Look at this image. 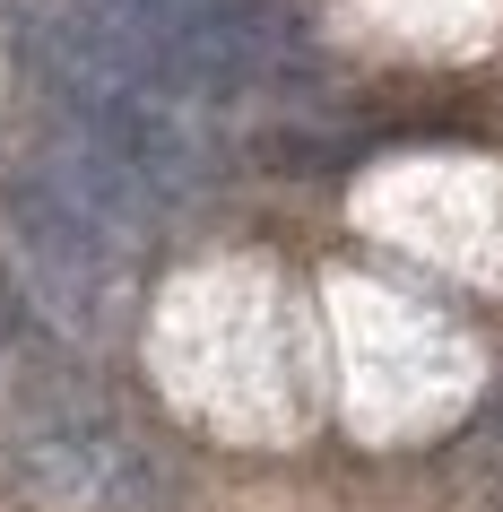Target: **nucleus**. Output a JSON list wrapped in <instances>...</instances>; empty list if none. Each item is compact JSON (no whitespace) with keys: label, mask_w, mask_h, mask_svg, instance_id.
I'll use <instances>...</instances> for the list:
<instances>
[{"label":"nucleus","mask_w":503,"mask_h":512,"mask_svg":"<svg viewBox=\"0 0 503 512\" xmlns=\"http://www.w3.org/2000/svg\"><path fill=\"white\" fill-rule=\"evenodd\" d=\"M174 96L243 105V96H304L321 87V53L287 0H200L165 44Z\"/></svg>","instance_id":"f257e3e1"},{"label":"nucleus","mask_w":503,"mask_h":512,"mask_svg":"<svg viewBox=\"0 0 503 512\" xmlns=\"http://www.w3.org/2000/svg\"><path fill=\"white\" fill-rule=\"evenodd\" d=\"M0 217H9V243L27 252L35 270H44V287H61V296H96L122 270V252L139 243L53 148L0 165Z\"/></svg>","instance_id":"f03ea898"}]
</instances>
